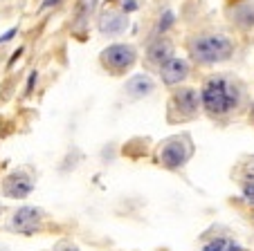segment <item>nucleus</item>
Here are the masks:
<instances>
[{
    "label": "nucleus",
    "instance_id": "f257e3e1",
    "mask_svg": "<svg viewBox=\"0 0 254 251\" xmlns=\"http://www.w3.org/2000/svg\"><path fill=\"white\" fill-rule=\"evenodd\" d=\"M202 105L209 114H227L239 105V90L232 81L223 76H214L202 88Z\"/></svg>",
    "mask_w": 254,
    "mask_h": 251
},
{
    "label": "nucleus",
    "instance_id": "f03ea898",
    "mask_svg": "<svg viewBox=\"0 0 254 251\" xmlns=\"http://www.w3.org/2000/svg\"><path fill=\"white\" fill-rule=\"evenodd\" d=\"M234 48L225 36L218 34H209V36H198L191 43V54L196 61L200 63H218L232 56Z\"/></svg>",
    "mask_w": 254,
    "mask_h": 251
},
{
    "label": "nucleus",
    "instance_id": "7ed1b4c3",
    "mask_svg": "<svg viewBox=\"0 0 254 251\" xmlns=\"http://www.w3.org/2000/svg\"><path fill=\"white\" fill-rule=\"evenodd\" d=\"M135 58H137L135 50L130 48V45H122V43L120 45H111L108 50L101 52V63H104L108 70H113V72L128 70V67L135 63Z\"/></svg>",
    "mask_w": 254,
    "mask_h": 251
},
{
    "label": "nucleus",
    "instance_id": "20e7f679",
    "mask_svg": "<svg viewBox=\"0 0 254 251\" xmlns=\"http://www.w3.org/2000/svg\"><path fill=\"white\" fill-rule=\"evenodd\" d=\"M189 155H191V148H189L187 144L180 142V139H171V142L162 148V152H160V161H162L167 168H180V166L189 159Z\"/></svg>",
    "mask_w": 254,
    "mask_h": 251
},
{
    "label": "nucleus",
    "instance_id": "39448f33",
    "mask_svg": "<svg viewBox=\"0 0 254 251\" xmlns=\"http://www.w3.org/2000/svg\"><path fill=\"white\" fill-rule=\"evenodd\" d=\"M41 220H43V215H41L39 208L25 206V208H20V211H16L14 220H11V227L18 233H23V236H32V233L41 227Z\"/></svg>",
    "mask_w": 254,
    "mask_h": 251
},
{
    "label": "nucleus",
    "instance_id": "423d86ee",
    "mask_svg": "<svg viewBox=\"0 0 254 251\" xmlns=\"http://www.w3.org/2000/svg\"><path fill=\"white\" fill-rule=\"evenodd\" d=\"M160 74H162V81L167 83V86H176V83H180V81L187 79L189 74V63L185 61V58H167V61L160 65Z\"/></svg>",
    "mask_w": 254,
    "mask_h": 251
},
{
    "label": "nucleus",
    "instance_id": "0eeeda50",
    "mask_svg": "<svg viewBox=\"0 0 254 251\" xmlns=\"http://www.w3.org/2000/svg\"><path fill=\"white\" fill-rule=\"evenodd\" d=\"M32 189H34V184L25 173H14V175H9L5 182L7 198H25V195L32 193Z\"/></svg>",
    "mask_w": 254,
    "mask_h": 251
},
{
    "label": "nucleus",
    "instance_id": "6e6552de",
    "mask_svg": "<svg viewBox=\"0 0 254 251\" xmlns=\"http://www.w3.org/2000/svg\"><path fill=\"white\" fill-rule=\"evenodd\" d=\"M173 105L178 108V112H183L185 117H191L198 112V95L191 88H185V90L176 92L173 95Z\"/></svg>",
    "mask_w": 254,
    "mask_h": 251
},
{
    "label": "nucleus",
    "instance_id": "1a4fd4ad",
    "mask_svg": "<svg viewBox=\"0 0 254 251\" xmlns=\"http://www.w3.org/2000/svg\"><path fill=\"white\" fill-rule=\"evenodd\" d=\"M128 27V20H126V16L124 14H108V16H104L101 18V23H99V29L104 34H122L124 29Z\"/></svg>",
    "mask_w": 254,
    "mask_h": 251
},
{
    "label": "nucleus",
    "instance_id": "9d476101",
    "mask_svg": "<svg viewBox=\"0 0 254 251\" xmlns=\"http://www.w3.org/2000/svg\"><path fill=\"white\" fill-rule=\"evenodd\" d=\"M173 56V45L169 43L167 38H160V41H155L153 45H151V50H149V58L153 63H160L162 65L167 58H171Z\"/></svg>",
    "mask_w": 254,
    "mask_h": 251
},
{
    "label": "nucleus",
    "instance_id": "9b49d317",
    "mask_svg": "<svg viewBox=\"0 0 254 251\" xmlns=\"http://www.w3.org/2000/svg\"><path fill=\"white\" fill-rule=\"evenodd\" d=\"M126 90H128L133 97L151 95V90H153V81H151L149 76L137 74V76H133V79L128 81V86H126Z\"/></svg>",
    "mask_w": 254,
    "mask_h": 251
},
{
    "label": "nucleus",
    "instance_id": "f8f14e48",
    "mask_svg": "<svg viewBox=\"0 0 254 251\" xmlns=\"http://www.w3.org/2000/svg\"><path fill=\"white\" fill-rule=\"evenodd\" d=\"M202 251H241V247L236 245V242L227 240V238H216V240L207 242V245L202 247Z\"/></svg>",
    "mask_w": 254,
    "mask_h": 251
},
{
    "label": "nucleus",
    "instance_id": "ddd939ff",
    "mask_svg": "<svg viewBox=\"0 0 254 251\" xmlns=\"http://www.w3.org/2000/svg\"><path fill=\"white\" fill-rule=\"evenodd\" d=\"M243 195L248 202L254 204V168L245 175V182H243Z\"/></svg>",
    "mask_w": 254,
    "mask_h": 251
},
{
    "label": "nucleus",
    "instance_id": "4468645a",
    "mask_svg": "<svg viewBox=\"0 0 254 251\" xmlns=\"http://www.w3.org/2000/svg\"><path fill=\"white\" fill-rule=\"evenodd\" d=\"M173 20H176V16H173V11H164V14H162V18H160L158 32H167V29L173 25Z\"/></svg>",
    "mask_w": 254,
    "mask_h": 251
},
{
    "label": "nucleus",
    "instance_id": "2eb2a0df",
    "mask_svg": "<svg viewBox=\"0 0 254 251\" xmlns=\"http://www.w3.org/2000/svg\"><path fill=\"white\" fill-rule=\"evenodd\" d=\"M137 9V2H135V0H126L124 2V11H135Z\"/></svg>",
    "mask_w": 254,
    "mask_h": 251
},
{
    "label": "nucleus",
    "instance_id": "dca6fc26",
    "mask_svg": "<svg viewBox=\"0 0 254 251\" xmlns=\"http://www.w3.org/2000/svg\"><path fill=\"white\" fill-rule=\"evenodd\" d=\"M14 36H16V29H9L5 36H0V43H7V41H9V38H14Z\"/></svg>",
    "mask_w": 254,
    "mask_h": 251
},
{
    "label": "nucleus",
    "instance_id": "f3484780",
    "mask_svg": "<svg viewBox=\"0 0 254 251\" xmlns=\"http://www.w3.org/2000/svg\"><path fill=\"white\" fill-rule=\"evenodd\" d=\"M34 81H36V72H34L32 76H29V83H27V90H32V86H34Z\"/></svg>",
    "mask_w": 254,
    "mask_h": 251
},
{
    "label": "nucleus",
    "instance_id": "a211bd4d",
    "mask_svg": "<svg viewBox=\"0 0 254 251\" xmlns=\"http://www.w3.org/2000/svg\"><path fill=\"white\" fill-rule=\"evenodd\" d=\"M57 2H59V0H45L43 7H52V5H57Z\"/></svg>",
    "mask_w": 254,
    "mask_h": 251
}]
</instances>
